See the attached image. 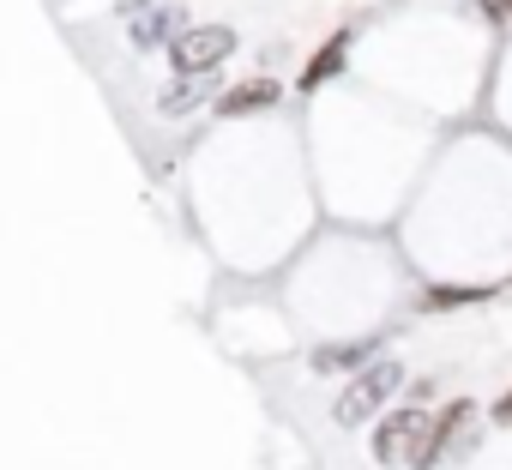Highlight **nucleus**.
<instances>
[{
  "label": "nucleus",
  "mask_w": 512,
  "mask_h": 470,
  "mask_svg": "<svg viewBox=\"0 0 512 470\" xmlns=\"http://www.w3.org/2000/svg\"><path fill=\"white\" fill-rule=\"evenodd\" d=\"M494 422H500V428H512V392H506V398L494 404Z\"/></svg>",
  "instance_id": "obj_11"
},
{
  "label": "nucleus",
  "mask_w": 512,
  "mask_h": 470,
  "mask_svg": "<svg viewBox=\"0 0 512 470\" xmlns=\"http://www.w3.org/2000/svg\"><path fill=\"white\" fill-rule=\"evenodd\" d=\"M344 55H350V31L326 37V49H320V55L302 67V79H296V85H302V91H320L326 79H338V73H344Z\"/></svg>",
  "instance_id": "obj_8"
},
{
  "label": "nucleus",
  "mask_w": 512,
  "mask_h": 470,
  "mask_svg": "<svg viewBox=\"0 0 512 470\" xmlns=\"http://www.w3.org/2000/svg\"><path fill=\"white\" fill-rule=\"evenodd\" d=\"M229 49H235L229 25H199V31H181L169 43V61H175V73H211L217 61H229Z\"/></svg>",
  "instance_id": "obj_2"
},
{
  "label": "nucleus",
  "mask_w": 512,
  "mask_h": 470,
  "mask_svg": "<svg viewBox=\"0 0 512 470\" xmlns=\"http://www.w3.org/2000/svg\"><path fill=\"white\" fill-rule=\"evenodd\" d=\"M398 386H404V368H398V362H374V368H362V374L338 392V410H332L338 428H362L374 410H386V398H392Z\"/></svg>",
  "instance_id": "obj_1"
},
{
  "label": "nucleus",
  "mask_w": 512,
  "mask_h": 470,
  "mask_svg": "<svg viewBox=\"0 0 512 470\" xmlns=\"http://www.w3.org/2000/svg\"><path fill=\"white\" fill-rule=\"evenodd\" d=\"M428 434V410H392L380 428H374V458L380 464H410V452H416V440Z\"/></svg>",
  "instance_id": "obj_4"
},
{
  "label": "nucleus",
  "mask_w": 512,
  "mask_h": 470,
  "mask_svg": "<svg viewBox=\"0 0 512 470\" xmlns=\"http://www.w3.org/2000/svg\"><path fill=\"white\" fill-rule=\"evenodd\" d=\"M380 332L374 338H356V344H326V350H314V374H338V368H356V362H368V356H380Z\"/></svg>",
  "instance_id": "obj_9"
},
{
  "label": "nucleus",
  "mask_w": 512,
  "mask_h": 470,
  "mask_svg": "<svg viewBox=\"0 0 512 470\" xmlns=\"http://www.w3.org/2000/svg\"><path fill=\"white\" fill-rule=\"evenodd\" d=\"M470 416H476V404H470V398H452V404H446V410L428 422V434L416 440V452H410V470H434V464L446 458V446H452V440L470 428Z\"/></svg>",
  "instance_id": "obj_3"
},
{
  "label": "nucleus",
  "mask_w": 512,
  "mask_h": 470,
  "mask_svg": "<svg viewBox=\"0 0 512 470\" xmlns=\"http://www.w3.org/2000/svg\"><path fill=\"white\" fill-rule=\"evenodd\" d=\"M217 97V67L211 73H181V85H169L163 97H157V109L163 115H187V109H199V103H211Z\"/></svg>",
  "instance_id": "obj_6"
},
{
  "label": "nucleus",
  "mask_w": 512,
  "mask_h": 470,
  "mask_svg": "<svg viewBox=\"0 0 512 470\" xmlns=\"http://www.w3.org/2000/svg\"><path fill=\"white\" fill-rule=\"evenodd\" d=\"M278 97H284L278 79H247V85H235V91L217 97V115H229V121H235V115H260V109H272Z\"/></svg>",
  "instance_id": "obj_5"
},
{
  "label": "nucleus",
  "mask_w": 512,
  "mask_h": 470,
  "mask_svg": "<svg viewBox=\"0 0 512 470\" xmlns=\"http://www.w3.org/2000/svg\"><path fill=\"white\" fill-rule=\"evenodd\" d=\"M422 302L428 308H464V302H482V290L476 284H446V290H428Z\"/></svg>",
  "instance_id": "obj_10"
},
{
  "label": "nucleus",
  "mask_w": 512,
  "mask_h": 470,
  "mask_svg": "<svg viewBox=\"0 0 512 470\" xmlns=\"http://www.w3.org/2000/svg\"><path fill=\"white\" fill-rule=\"evenodd\" d=\"M127 25H133V31H127V37H133V49H163V43H175V37H181V31H175V25H181V13H175V7L133 13Z\"/></svg>",
  "instance_id": "obj_7"
}]
</instances>
